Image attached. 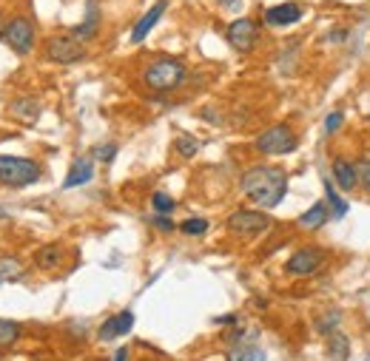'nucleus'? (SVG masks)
<instances>
[{"label": "nucleus", "instance_id": "nucleus-1", "mask_svg": "<svg viewBox=\"0 0 370 361\" xmlns=\"http://www.w3.org/2000/svg\"><path fill=\"white\" fill-rule=\"evenodd\" d=\"M240 191L259 208H276L288 194V173L276 165L248 168L240 179Z\"/></svg>", "mask_w": 370, "mask_h": 361}, {"label": "nucleus", "instance_id": "nucleus-2", "mask_svg": "<svg viewBox=\"0 0 370 361\" xmlns=\"http://www.w3.org/2000/svg\"><path fill=\"white\" fill-rule=\"evenodd\" d=\"M142 80L154 91H174L185 80V66L179 60H174V57H159V60L145 66Z\"/></svg>", "mask_w": 370, "mask_h": 361}, {"label": "nucleus", "instance_id": "nucleus-3", "mask_svg": "<svg viewBox=\"0 0 370 361\" xmlns=\"http://www.w3.org/2000/svg\"><path fill=\"white\" fill-rule=\"evenodd\" d=\"M40 179V165L26 156H0V183L9 188H26Z\"/></svg>", "mask_w": 370, "mask_h": 361}, {"label": "nucleus", "instance_id": "nucleus-4", "mask_svg": "<svg viewBox=\"0 0 370 361\" xmlns=\"http://www.w3.org/2000/svg\"><path fill=\"white\" fill-rule=\"evenodd\" d=\"M296 145H299V139H296V134L288 128V125H271V128H265L259 137H257V148L262 151V154H268V156H282V154H291V151H296Z\"/></svg>", "mask_w": 370, "mask_h": 361}, {"label": "nucleus", "instance_id": "nucleus-5", "mask_svg": "<svg viewBox=\"0 0 370 361\" xmlns=\"http://www.w3.org/2000/svg\"><path fill=\"white\" fill-rule=\"evenodd\" d=\"M225 225H228V231H231V234L251 239V236L265 234V231L274 225V219H271L265 211H237V214H231V217H228V222H225Z\"/></svg>", "mask_w": 370, "mask_h": 361}, {"label": "nucleus", "instance_id": "nucleus-6", "mask_svg": "<svg viewBox=\"0 0 370 361\" xmlns=\"http://www.w3.org/2000/svg\"><path fill=\"white\" fill-rule=\"evenodd\" d=\"M46 55H49V60H55L60 66H72L86 57V49H83V40H77L74 35H55L46 43Z\"/></svg>", "mask_w": 370, "mask_h": 361}, {"label": "nucleus", "instance_id": "nucleus-7", "mask_svg": "<svg viewBox=\"0 0 370 361\" xmlns=\"http://www.w3.org/2000/svg\"><path fill=\"white\" fill-rule=\"evenodd\" d=\"M325 265V251L322 248H299L288 262H285V273L288 276H313L319 268Z\"/></svg>", "mask_w": 370, "mask_h": 361}, {"label": "nucleus", "instance_id": "nucleus-8", "mask_svg": "<svg viewBox=\"0 0 370 361\" xmlns=\"http://www.w3.org/2000/svg\"><path fill=\"white\" fill-rule=\"evenodd\" d=\"M225 38H228V46H231V49H237V52H251V49L257 46L259 26H257L251 18H237L234 23H228Z\"/></svg>", "mask_w": 370, "mask_h": 361}, {"label": "nucleus", "instance_id": "nucleus-9", "mask_svg": "<svg viewBox=\"0 0 370 361\" xmlns=\"http://www.w3.org/2000/svg\"><path fill=\"white\" fill-rule=\"evenodd\" d=\"M4 40L12 46L15 55H29L35 49V29H32V23L26 18H15L12 23H6Z\"/></svg>", "mask_w": 370, "mask_h": 361}, {"label": "nucleus", "instance_id": "nucleus-10", "mask_svg": "<svg viewBox=\"0 0 370 361\" xmlns=\"http://www.w3.org/2000/svg\"><path fill=\"white\" fill-rule=\"evenodd\" d=\"M302 15H305V9H302L299 4H279V6L265 9V26H271V29H285V26L299 23Z\"/></svg>", "mask_w": 370, "mask_h": 361}, {"label": "nucleus", "instance_id": "nucleus-11", "mask_svg": "<svg viewBox=\"0 0 370 361\" xmlns=\"http://www.w3.org/2000/svg\"><path fill=\"white\" fill-rule=\"evenodd\" d=\"M333 171V183L339 191H356L359 188V176H356V162H350L347 156H336L330 162Z\"/></svg>", "mask_w": 370, "mask_h": 361}, {"label": "nucleus", "instance_id": "nucleus-12", "mask_svg": "<svg viewBox=\"0 0 370 361\" xmlns=\"http://www.w3.org/2000/svg\"><path fill=\"white\" fill-rule=\"evenodd\" d=\"M165 9H168V0H157V4L134 23V29H131V43H142V40L151 35V29L159 23V18L165 15Z\"/></svg>", "mask_w": 370, "mask_h": 361}, {"label": "nucleus", "instance_id": "nucleus-13", "mask_svg": "<svg viewBox=\"0 0 370 361\" xmlns=\"http://www.w3.org/2000/svg\"><path fill=\"white\" fill-rule=\"evenodd\" d=\"M131 327H134V313H131V310H123V313H117V316H111V319L103 321V327H100V341H111V338H117V336H125V333H131Z\"/></svg>", "mask_w": 370, "mask_h": 361}, {"label": "nucleus", "instance_id": "nucleus-14", "mask_svg": "<svg viewBox=\"0 0 370 361\" xmlns=\"http://www.w3.org/2000/svg\"><path fill=\"white\" fill-rule=\"evenodd\" d=\"M97 32H100V6H97V0H89V4H86V18H83L80 26L72 29V35L86 43V40H91Z\"/></svg>", "mask_w": 370, "mask_h": 361}, {"label": "nucleus", "instance_id": "nucleus-15", "mask_svg": "<svg viewBox=\"0 0 370 361\" xmlns=\"http://www.w3.org/2000/svg\"><path fill=\"white\" fill-rule=\"evenodd\" d=\"M91 176H94V162H91L89 156H80V159H74L72 171L66 173L63 188H66V191H69V188H80V185L91 183Z\"/></svg>", "mask_w": 370, "mask_h": 361}, {"label": "nucleus", "instance_id": "nucleus-16", "mask_svg": "<svg viewBox=\"0 0 370 361\" xmlns=\"http://www.w3.org/2000/svg\"><path fill=\"white\" fill-rule=\"evenodd\" d=\"M330 219V208H327V202H316V205H310L296 222H299V228H305V231H319L325 222Z\"/></svg>", "mask_w": 370, "mask_h": 361}, {"label": "nucleus", "instance_id": "nucleus-17", "mask_svg": "<svg viewBox=\"0 0 370 361\" xmlns=\"http://www.w3.org/2000/svg\"><path fill=\"white\" fill-rule=\"evenodd\" d=\"M325 202H327V208H330V217L333 219H344L347 217V202L339 197V191L333 188V183H330V179H325Z\"/></svg>", "mask_w": 370, "mask_h": 361}, {"label": "nucleus", "instance_id": "nucleus-18", "mask_svg": "<svg viewBox=\"0 0 370 361\" xmlns=\"http://www.w3.org/2000/svg\"><path fill=\"white\" fill-rule=\"evenodd\" d=\"M327 355H330L333 361H347V355H350V341H347L344 333L333 330V333L327 336Z\"/></svg>", "mask_w": 370, "mask_h": 361}, {"label": "nucleus", "instance_id": "nucleus-19", "mask_svg": "<svg viewBox=\"0 0 370 361\" xmlns=\"http://www.w3.org/2000/svg\"><path fill=\"white\" fill-rule=\"evenodd\" d=\"M9 111H12L18 120L32 122V120H38V114H40V103L32 100V97H23V100H15V103L9 105Z\"/></svg>", "mask_w": 370, "mask_h": 361}, {"label": "nucleus", "instance_id": "nucleus-20", "mask_svg": "<svg viewBox=\"0 0 370 361\" xmlns=\"http://www.w3.org/2000/svg\"><path fill=\"white\" fill-rule=\"evenodd\" d=\"M35 262H38V268H43V270H55V268L63 262V251H60L57 245H46V248L38 251Z\"/></svg>", "mask_w": 370, "mask_h": 361}, {"label": "nucleus", "instance_id": "nucleus-21", "mask_svg": "<svg viewBox=\"0 0 370 361\" xmlns=\"http://www.w3.org/2000/svg\"><path fill=\"white\" fill-rule=\"evenodd\" d=\"M174 148H176V154H179L182 159H191V156L200 151V139L191 137V134H179V137L174 139Z\"/></svg>", "mask_w": 370, "mask_h": 361}, {"label": "nucleus", "instance_id": "nucleus-22", "mask_svg": "<svg viewBox=\"0 0 370 361\" xmlns=\"http://www.w3.org/2000/svg\"><path fill=\"white\" fill-rule=\"evenodd\" d=\"M225 361H265V350H259V347H254V344H245V347L231 350Z\"/></svg>", "mask_w": 370, "mask_h": 361}, {"label": "nucleus", "instance_id": "nucleus-23", "mask_svg": "<svg viewBox=\"0 0 370 361\" xmlns=\"http://www.w3.org/2000/svg\"><path fill=\"white\" fill-rule=\"evenodd\" d=\"M21 338V324L9 321V319H0V347H12Z\"/></svg>", "mask_w": 370, "mask_h": 361}, {"label": "nucleus", "instance_id": "nucleus-24", "mask_svg": "<svg viewBox=\"0 0 370 361\" xmlns=\"http://www.w3.org/2000/svg\"><path fill=\"white\" fill-rule=\"evenodd\" d=\"M339 321H342V313L333 310V313H325L322 319H316V333L322 336H330L333 330H339Z\"/></svg>", "mask_w": 370, "mask_h": 361}, {"label": "nucleus", "instance_id": "nucleus-25", "mask_svg": "<svg viewBox=\"0 0 370 361\" xmlns=\"http://www.w3.org/2000/svg\"><path fill=\"white\" fill-rule=\"evenodd\" d=\"M179 231H182L185 236H203V234L208 231V219H203V217H191V219H185V222L179 225Z\"/></svg>", "mask_w": 370, "mask_h": 361}, {"label": "nucleus", "instance_id": "nucleus-26", "mask_svg": "<svg viewBox=\"0 0 370 361\" xmlns=\"http://www.w3.org/2000/svg\"><path fill=\"white\" fill-rule=\"evenodd\" d=\"M151 208H154L157 214H165V217H168V214L176 208V202H174V197H168L165 191H157V194L151 197Z\"/></svg>", "mask_w": 370, "mask_h": 361}, {"label": "nucleus", "instance_id": "nucleus-27", "mask_svg": "<svg viewBox=\"0 0 370 361\" xmlns=\"http://www.w3.org/2000/svg\"><path fill=\"white\" fill-rule=\"evenodd\" d=\"M356 176H359V188L370 194V156L356 159Z\"/></svg>", "mask_w": 370, "mask_h": 361}, {"label": "nucleus", "instance_id": "nucleus-28", "mask_svg": "<svg viewBox=\"0 0 370 361\" xmlns=\"http://www.w3.org/2000/svg\"><path fill=\"white\" fill-rule=\"evenodd\" d=\"M342 122H344V114H342V111H330V114L325 117V137H333V134L342 128Z\"/></svg>", "mask_w": 370, "mask_h": 361}, {"label": "nucleus", "instance_id": "nucleus-29", "mask_svg": "<svg viewBox=\"0 0 370 361\" xmlns=\"http://www.w3.org/2000/svg\"><path fill=\"white\" fill-rule=\"evenodd\" d=\"M114 156H117V145L114 142H106V145L94 148V159H100V162H111Z\"/></svg>", "mask_w": 370, "mask_h": 361}, {"label": "nucleus", "instance_id": "nucleus-30", "mask_svg": "<svg viewBox=\"0 0 370 361\" xmlns=\"http://www.w3.org/2000/svg\"><path fill=\"white\" fill-rule=\"evenodd\" d=\"M151 225H154L157 231H162V234H171V231L176 228V225H174V222H171V219H168L165 214H157V217L151 219Z\"/></svg>", "mask_w": 370, "mask_h": 361}, {"label": "nucleus", "instance_id": "nucleus-31", "mask_svg": "<svg viewBox=\"0 0 370 361\" xmlns=\"http://www.w3.org/2000/svg\"><path fill=\"white\" fill-rule=\"evenodd\" d=\"M0 270H6V276H21L18 259H0Z\"/></svg>", "mask_w": 370, "mask_h": 361}, {"label": "nucleus", "instance_id": "nucleus-32", "mask_svg": "<svg viewBox=\"0 0 370 361\" xmlns=\"http://www.w3.org/2000/svg\"><path fill=\"white\" fill-rule=\"evenodd\" d=\"M217 324H237V316L234 313H228V316H220V319H214Z\"/></svg>", "mask_w": 370, "mask_h": 361}, {"label": "nucleus", "instance_id": "nucleus-33", "mask_svg": "<svg viewBox=\"0 0 370 361\" xmlns=\"http://www.w3.org/2000/svg\"><path fill=\"white\" fill-rule=\"evenodd\" d=\"M114 361H128V350H125V347H120V350L114 353Z\"/></svg>", "mask_w": 370, "mask_h": 361}, {"label": "nucleus", "instance_id": "nucleus-34", "mask_svg": "<svg viewBox=\"0 0 370 361\" xmlns=\"http://www.w3.org/2000/svg\"><path fill=\"white\" fill-rule=\"evenodd\" d=\"M220 4H223L225 9H234V12L240 9V0H220Z\"/></svg>", "mask_w": 370, "mask_h": 361}, {"label": "nucleus", "instance_id": "nucleus-35", "mask_svg": "<svg viewBox=\"0 0 370 361\" xmlns=\"http://www.w3.org/2000/svg\"><path fill=\"white\" fill-rule=\"evenodd\" d=\"M327 40H333V43H339V40H344V32H330V35H327Z\"/></svg>", "mask_w": 370, "mask_h": 361}, {"label": "nucleus", "instance_id": "nucleus-36", "mask_svg": "<svg viewBox=\"0 0 370 361\" xmlns=\"http://www.w3.org/2000/svg\"><path fill=\"white\" fill-rule=\"evenodd\" d=\"M4 32H6V23H4V15H0V38H4Z\"/></svg>", "mask_w": 370, "mask_h": 361}, {"label": "nucleus", "instance_id": "nucleus-37", "mask_svg": "<svg viewBox=\"0 0 370 361\" xmlns=\"http://www.w3.org/2000/svg\"><path fill=\"white\" fill-rule=\"evenodd\" d=\"M4 217H9V214H6V211H4V208H0V219H4Z\"/></svg>", "mask_w": 370, "mask_h": 361}, {"label": "nucleus", "instance_id": "nucleus-38", "mask_svg": "<svg viewBox=\"0 0 370 361\" xmlns=\"http://www.w3.org/2000/svg\"><path fill=\"white\" fill-rule=\"evenodd\" d=\"M364 361H370V353H367V358H364Z\"/></svg>", "mask_w": 370, "mask_h": 361}]
</instances>
